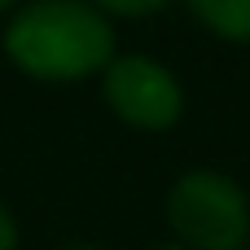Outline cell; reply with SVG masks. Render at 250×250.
Here are the masks:
<instances>
[{"label": "cell", "instance_id": "3", "mask_svg": "<svg viewBox=\"0 0 250 250\" xmlns=\"http://www.w3.org/2000/svg\"><path fill=\"white\" fill-rule=\"evenodd\" d=\"M101 88H105L110 110H114L123 123L141 127V132H163V127H171V123L180 119V110H185V92H180L176 75H171L163 62L141 57V53L114 57V62L105 66V83H101Z\"/></svg>", "mask_w": 250, "mask_h": 250}, {"label": "cell", "instance_id": "2", "mask_svg": "<svg viewBox=\"0 0 250 250\" xmlns=\"http://www.w3.org/2000/svg\"><path fill=\"white\" fill-rule=\"evenodd\" d=\"M167 224L185 250H242L250 242V202L224 171H185L171 185Z\"/></svg>", "mask_w": 250, "mask_h": 250}, {"label": "cell", "instance_id": "9", "mask_svg": "<svg viewBox=\"0 0 250 250\" xmlns=\"http://www.w3.org/2000/svg\"><path fill=\"white\" fill-rule=\"evenodd\" d=\"M75 250H92V246H75Z\"/></svg>", "mask_w": 250, "mask_h": 250}, {"label": "cell", "instance_id": "5", "mask_svg": "<svg viewBox=\"0 0 250 250\" xmlns=\"http://www.w3.org/2000/svg\"><path fill=\"white\" fill-rule=\"evenodd\" d=\"M92 9H101V13H123V18H145V13H158L163 4H171V0H88Z\"/></svg>", "mask_w": 250, "mask_h": 250}, {"label": "cell", "instance_id": "7", "mask_svg": "<svg viewBox=\"0 0 250 250\" xmlns=\"http://www.w3.org/2000/svg\"><path fill=\"white\" fill-rule=\"evenodd\" d=\"M9 4H13V0H0V9H9Z\"/></svg>", "mask_w": 250, "mask_h": 250}, {"label": "cell", "instance_id": "6", "mask_svg": "<svg viewBox=\"0 0 250 250\" xmlns=\"http://www.w3.org/2000/svg\"><path fill=\"white\" fill-rule=\"evenodd\" d=\"M0 250H18V224L4 207H0Z\"/></svg>", "mask_w": 250, "mask_h": 250}, {"label": "cell", "instance_id": "8", "mask_svg": "<svg viewBox=\"0 0 250 250\" xmlns=\"http://www.w3.org/2000/svg\"><path fill=\"white\" fill-rule=\"evenodd\" d=\"M163 250H185V246H163Z\"/></svg>", "mask_w": 250, "mask_h": 250}, {"label": "cell", "instance_id": "4", "mask_svg": "<svg viewBox=\"0 0 250 250\" xmlns=\"http://www.w3.org/2000/svg\"><path fill=\"white\" fill-rule=\"evenodd\" d=\"M189 9L220 40L250 44V0H189Z\"/></svg>", "mask_w": 250, "mask_h": 250}, {"label": "cell", "instance_id": "1", "mask_svg": "<svg viewBox=\"0 0 250 250\" xmlns=\"http://www.w3.org/2000/svg\"><path fill=\"white\" fill-rule=\"evenodd\" d=\"M4 48L35 79H83L114 62V26L88 0H35L9 22Z\"/></svg>", "mask_w": 250, "mask_h": 250}]
</instances>
